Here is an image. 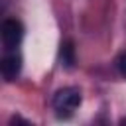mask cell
<instances>
[{"mask_svg": "<svg viewBox=\"0 0 126 126\" xmlns=\"http://www.w3.org/2000/svg\"><path fill=\"white\" fill-rule=\"evenodd\" d=\"M51 104H53V110L57 112V116L67 118V116H71V114L79 108V104H81V91L75 89V87L59 89V91L53 94Z\"/></svg>", "mask_w": 126, "mask_h": 126, "instance_id": "1", "label": "cell"}, {"mask_svg": "<svg viewBox=\"0 0 126 126\" xmlns=\"http://www.w3.org/2000/svg\"><path fill=\"white\" fill-rule=\"evenodd\" d=\"M24 39V26L20 20L16 18H8L2 22V43L4 47L10 51L14 47H18Z\"/></svg>", "mask_w": 126, "mask_h": 126, "instance_id": "2", "label": "cell"}, {"mask_svg": "<svg viewBox=\"0 0 126 126\" xmlns=\"http://www.w3.org/2000/svg\"><path fill=\"white\" fill-rule=\"evenodd\" d=\"M0 71L6 81H14L22 71V57L18 53H8L0 61Z\"/></svg>", "mask_w": 126, "mask_h": 126, "instance_id": "3", "label": "cell"}, {"mask_svg": "<svg viewBox=\"0 0 126 126\" xmlns=\"http://www.w3.org/2000/svg\"><path fill=\"white\" fill-rule=\"evenodd\" d=\"M61 61H63L65 67H73V63H75V47H73L71 41H65L61 45Z\"/></svg>", "mask_w": 126, "mask_h": 126, "instance_id": "4", "label": "cell"}, {"mask_svg": "<svg viewBox=\"0 0 126 126\" xmlns=\"http://www.w3.org/2000/svg\"><path fill=\"white\" fill-rule=\"evenodd\" d=\"M116 67H118V71L126 77V53H122V55L116 59Z\"/></svg>", "mask_w": 126, "mask_h": 126, "instance_id": "5", "label": "cell"}, {"mask_svg": "<svg viewBox=\"0 0 126 126\" xmlns=\"http://www.w3.org/2000/svg\"><path fill=\"white\" fill-rule=\"evenodd\" d=\"M122 122H124V124H126V118H122Z\"/></svg>", "mask_w": 126, "mask_h": 126, "instance_id": "6", "label": "cell"}]
</instances>
